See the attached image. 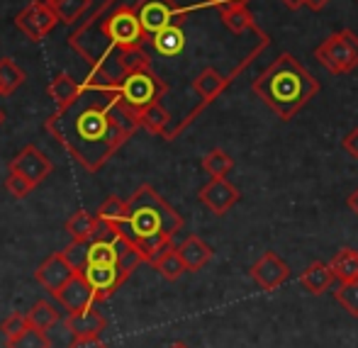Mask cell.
<instances>
[{"label":"cell","instance_id":"1","mask_svg":"<svg viewBox=\"0 0 358 348\" xmlns=\"http://www.w3.org/2000/svg\"><path fill=\"white\" fill-rule=\"evenodd\" d=\"M139 127V113L124 103L117 88H90L83 83L78 98L57 108L47 119L49 132L85 171L103 168Z\"/></svg>","mask_w":358,"mask_h":348},{"label":"cell","instance_id":"2","mask_svg":"<svg viewBox=\"0 0 358 348\" xmlns=\"http://www.w3.org/2000/svg\"><path fill=\"white\" fill-rule=\"evenodd\" d=\"M251 90L287 122L320 93L322 85L292 54L283 52L259 78H254Z\"/></svg>","mask_w":358,"mask_h":348},{"label":"cell","instance_id":"3","mask_svg":"<svg viewBox=\"0 0 358 348\" xmlns=\"http://www.w3.org/2000/svg\"><path fill=\"white\" fill-rule=\"evenodd\" d=\"M122 231L127 239L137 241L144 236H171L183 229V217L178 215L151 185H139L134 195L127 200V217Z\"/></svg>","mask_w":358,"mask_h":348},{"label":"cell","instance_id":"4","mask_svg":"<svg viewBox=\"0 0 358 348\" xmlns=\"http://www.w3.org/2000/svg\"><path fill=\"white\" fill-rule=\"evenodd\" d=\"M315 59L334 75L351 73L358 68V34L354 29L331 34L315 49Z\"/></svg>","mask_w":358,"mask_h":348},{"label":"cell","instance_id":"5","mask_svg":"<svg viewBox=\"0 0 358 348\" xmlns=\"http://www.w3.org/2000/svg\"><path fill=\"white\" fill-rule=\"evenodd\" d=\"M117 90L129 108L142 113L149 105L161 103V98L169 93V85H166V80H161L159 75L154 73V68H142V71H132V73L124 75V78L120 80Z\"/></svg>","mask_w":358,"mask_h":348},{"label":"cell","instance_id":"6","mask_svg":"<svg viewBox=\"0 0 358 348\" xmlns=\"http://www.w3.org/2000/svg\"><path fill=\"white\" fill-rule=\"evenodd\" d=\"M59 17L54 13V8L47 3V0H34L29 3L24 10H20L17 17H15V24L27 34L32 42H39L44 39L54 27H57Z\"/></svg>","mask_w":358,"mask_h":348},{"label":"cell","instance_id":"7","mask_svg":"<svg viewBox=\"0 0 358 348\" xmlns=\"http://www.w3.org/2000/svg\"><path fill=\"white\" fill-rule=\"evenodd\" d=\"M10 173H17L27 178L37 188L49 173H52V161L42 154L34 144H27L10 159Z\"/></svg>","mask_w":358,"mask_h":348},{"label":"cell","instance_id":"8","mask_svg":"<svg viewBox=\"0 0 358 348\" xmlns=\"http://www.w3.org/2000/svg\"><path fill=\"white\" fill-rule=\"evenodd\" d=\"M249 273H251V280H254L261 290L271 292L290 278V266H287L275 251H266V254L251 266Z\"/></svg>","mask_w":358,"mask_h":348},{"label":"cell","instance_id":"9","mask_svg":"<svg viewBox=\"0 0 358 348\" xmlns=\"http://www.w3.org/2000/svg\"><path fill=\"white\" fill-rule=\"evenodd\" d=\"M198 200L205 205L213 215H227L236 203L241 200V193L236 185H231L227 178H210L208 185H203L198 193Z\"/></svg>","mask_w":358,"mask_h":348},{"label":"cell","instance_id":"10","mask_svg":"<svg viewBox=\"0 0 358 348\" xmlns=\"http://www.w3.org/2000/svg\"><path fill=\"white\" fill-rule=\"evenodd\" d=\"M54 297L62 302V307L66 312L88 310V307H93L95 302H98L95 300V290L90 287V282L85 280L83 273H76L73 278L62 287V290L54 292Z\"/></svg>","mask_w":358,"mask_h":348},{"label":"cell","instance_id":"11","mask_svg":"<svg viewBox=\"0 0 358 348\" xmlns=\"http://www.w3.org/2000/svg\"><path fill=\"white\" fill-rule=\"evenodd\" d=\"M73 275H76V270L66 263L64 254H52L49 259L42 261V266H39L37 270H34V278H37V282L42 287H47L52 295L62 290V287L66 285Z\"/></svg>","mask_w":358,"mask_h":348},{"label":"cell","instance_id":"12","mask_svg":"<svg viewBox=\"0 0 358 348\" xmlns=\"http://www.w3.org/2000/svg\"><path fill=\"white\" fill-rule=\"evenodd\" d=\"M83 275H85V280L90 282V287L95 290V300L98 302L110 300V297L115 295V290L127 280L120 273L117 266H88V268L83 270Z\"/></svg>","mask_w":358,"mask_h":348},{"label":"cell","instance_id":"13","mask_svg":"<svg viewBox=\"0 0 358 348\" xmlns=\"http://www.w3.org/2000/svg\"><path fill=\"white\" fill-rule=\"evenodd\" d=\"M217 13H220L222 24H224L231 34H236V37H241V34H246V32L256 34V37L266 34L264 29L256 24L249 5H224V8H217Z\"/></svg>","mask_w":358,"mask_h":348},{"label":"cell","instance_id":"14","mask_svg":"<svg viewBox=\"0 0 358 348\" xmlns=\"http://www.w3.org/2000/svg\"><path fill=\"white\" fill-rule=\"evenodd\" d=\"M64 324L71 331V336H100V331H105L108 321L95 307H88V310L80 312H69Z\"/></svg>","mask_w":358,"mask_h":348},{"label":"cell","instance_id":"15","mask_svg":"<svg viewBox=\"0 0 358 348\" xmlns=\"http://www.w3.org/2000/svg\"><path fill=\"white\" fill-rule=\"evenodd\" d=\"M178 254H180V259H183L185 268H188L190 273H195V270L205 268V266L213 261L215 251H213V246L205 244L200 236L190 234L188 239H185L183 244L178 246Z\"/></svg>","mask_w":358,"mask_h":348},{"label":"cell","instance_id":"16","mask_svg":"<svg viewBox=\"0 0 358 348\" xmlns=\"http://www.w3.org/2000/svg\"><path fill=\"white\" fill-rule=\"evenodd\" d=\"M334 280H336L334 270H331V266L324 263V261H315V263H310L300 273V285L305 287L307 292H312V295H322V292H327Z\"/></svg>","mask_w":358,"mask_h":348},{"label":"cell","instance_id":"17","mask_svg":"<svg viewBox=\"0 0 358 348\" xmlns=\"http://www.w3.org/2000/svg\"><path fill=\"white\" fill-rule=\"evenodd\" d=\"M149 42H151V47H154V52L161 54V57H178V54L185 49L183 24H171V27L161 29V32H156Z\"/></svg>","mask_w":358,"mask_h":348},{"label":"cell","instance_id":"18","mask_svg":"<svg viewBox=\"0 0 358 348\" xmlns=\"http://www.w3.org/2000/svg\"><path fill=\"white\" fill-rule=\"evenodd\" d=\"M331 270H334V278L339 282H351L358 280V251L356 249H339L329 261Z\"/></svg>","mask_w":358,"mask_h":348},{"label":"cell","instance_id":"19","mask_svg":"<svg viewBox=\"0 0 358 348\" xmlns=\"http://www.w3.org/2000/svg\"><path fill=\"white\" fill-rule=\"evenodd\" d=\"M139 124L146 129V132L151 134H161V137L166 139V134H169V124H171V113L164 108L161 103H154L149 105V108H144L142 113H139Z\"/></svg>","mask_w":358,"mask_h":348},{"label":"cell","instance_id":"20","mask_svg":"<svg viewBox=\"0 0 358 348\" xmlns=\"http://www.w3.org/2000/svg\"><path fill=\"white\" fill-rule=\"evenodd\" d=\"M78 95H80V83H76L69 73H57L52 83H49V98L57 103V108L73 103Z\"/></svg>","mask_w":358,"mask_h":348},{"label":"cell","instance_id":"21","mask_svg":"<svg viewBox=\"0 0 358 348\" xmlns=\"http://www.w3.org/2000/svg\"><path fill=\"white\" fill-rule=\"evenodd\" d=\"M151 268H156V273H161V278L169 280V282L178 280L183 273H188V268H185L183 259H180V254H178L176 246H171L164 256H159V259L151 263Z\"/></svg>","mask_w":358,"mask_h":348},{"label":"cell","instance_id":"22","mask_svg":"<svg viewBox=\"0 0 358 348\" xmlns=\"http://www.w3.org/2000/svg\"><path fill=\"white\" fill-rule=\"evenodd\" d=\"M115 246H117V268H120V273H122L124 278H129V275H132L134 270L144 263V256L139 254V249L134 246V241L127 239V236H122V239H120Z\"/></svg>","mask_w":358,"mask_h":348},{"label":"cell","instance_id":"23","mask_svg":"<svg viewBox=\"0 0 358 348\" xmlns=\"http://www.w3.org/2000/svg\"><path fill=\"white\" fill-rule=\"evenodd\" d=\"M95 222H98V215H90V212H85V210L73 212L66 222V234L76 241H90Z\"/></svg>","mask_w":358,"mask_h":348},{"label":"cell","instance_id":"24","mask_svg":"<svg viewBox=\"0 0 358 348\" xmlns=\"http://www.w3.org/2000/svg\"><path fill=\"white\" fill-rule=\"evenodd\" d=\"M24 80L27 75L13 59H0V95H13Z\"/></svg>","mask_w":358,"mask_h":348},{"label":"cell","instance_id":"25","mask_svg":"<svg viewBox=\"0 0 358 348\" xmlns=\"http://www.w3.org/2000/svg\"><path fill=\"white\" fill-rule=\"evenodd\" d=\"M234 168V159L224 149H213L203 156V171L210 178H224Z\"/></svg>","mask_w":358,"mask_h":348},{"label":"cell","instance_id":"26","mask_svg":"<svg viewBox=\"0 0 358 348\" xmlns=\"http://www.w3.org/2000/svg\"><path fill=\"white\" fill-rule=\"evenodd\" d=\"M27 321H29V326H34V329L47 331L59 321V314L47 300H39V302H34V307L27 312Z\"/></svg>","mask_w":358,"mask_h":348},{"label":"cell","instance_id":"27","mask_svg":"<svg viewBox=\"0 0 358 348\" xmlns=\"http://www.w3.org/2000/svg\"><path fill=\"white\" fill-rule=\"evenodd\" d=\"M66 263L71 266L76 273H83L90 266V241H76L71 239V244L62 251Z\"/></svg>","mask_w":358,"mask_h":348},{"label":"cell","instance_id":"28","mask_svg":"<svg viewBox=\"0 0 358 348\" xmlns=\"http://www.w3.org/2000/svg\"><path fill=\"white\" fill-rule=\"evenodd\" d=\"M54 8V13H57L59 22L64 24H73L80 20V15L88 10L90 0H54V3H49Z\"/></svg>","mask_w":358,"mask_h":348},{"label":"cell","instance_id":"29","mask_svg":"<svg viewBox=\"0 0 358 348\" xmlns=\"http://www.w3.org/2000/svg\"><path fill=\"white\" fill-rule=\"evenodd\" d=\"M8 348H52V341H49L47 331L29 326V329H24L20 336L8 339Z\"/></svg>","mask_w":358,"mask_h":348},{"label":"cell","instance_id":"30","mask_svg":"<svg viewBox=\"0 0 358 348\" xmlns=\"http://www.w3.org/2000/svg\"><path fill=\"white\" fill-rule=\"evenodd\" d=\"M122 236H124V231H122V226H120L117 222H110V219H103V217H98L90 241H105V244H117V241L122 239Z\"/></svg>","mask_w":358,"mask_h":348},{"label":"cell","instance_id":"31","mask_svg":"<svg viewBox=\"0 0 358 348\" xmlns=\"http://www.w3.org/2000/svg\"><path fill=\"white\" fill-rule=\"evenodd\" d=\"M90 266H117V246L90 241Z\"/></svg>","mask_w":358,"mask_h":348},{"label":"cell","instance_id":"32","mask_svg":"<svg viewBox=\"0 0 358 348\" xmlns=\"http://www.w3.org/2000/svg\"><path fill=\"white\" fill-rule=\"evenodd\" d=\"M336 302L349 312L351 317H358V280H351V282H341L334 292Z\"/></svg>","mask_w":358,"mask_h":348},{"label":"cell","instance_id":"33","mask_svg":"<svg viewBox=\"0 0 358 348\" xmlns=\"http://www.w3.org/2000/svg\"><path fill=\"white\" fill-rule=\"evenodd\" d=\"M95 215L103 217V219H110V222H117V224H122L124 217H127V203L113 195V198H108L103 205H100Z\"/></svg>","mask_w":358,"mask_h":348},{"label":"cell","instance_id":"34","mask_svg":"<svg viewBox=\"0 0 358 348\" xmlns=\"http://www.w3.org/2000/svg\"><path fill=\"white\" fill-rule=\"evenodd\" d=\"M24 329H29L27 314H10L8 319L0 321V331H3L5 339H15V336H20Z\"/></svg>","mask_w":358,"mask_h":348},{"label":"cell","instance_id":"35","mask_svg":"<svg viewBox=\"0 0 358 348\" xmlns=\"http://www.w3.org/2000/svg\"><path fill=\"white\" fill-rule=\"evenodd\" d=\"M5 188H8V193L13 195V198L24 200L29 193H32V188H34V185L29 183L27 178H22V175H17V173H10L8 178H5Z\"/></svg>","mask_w":358,"mask_h":348},{"label":"cell","instance_id":"36","mask_svg":"<svg viewBox=\"0 0 358 348\" xmlns=\"http://www.w3.org/2000/svg\"><path fill=\"white\" fill-rule=\"evenodd\" d=\"M69 348H108L100 336H73Z\"/></svg>","mask_w":358,"mask_h":348},{"label":"cell","instance_id":"37","mask_svg":"<svg viewBox=\"0 0 358 348\" xmlns=\"http://www.w3.org/2000/svg\"><path fill=\"white\" fill-rule=\"evenodd\" d=\"M341 149H344L351 159H358V127H354L344 139H341Z\"/></svg>","mask_w":358,"mask_h":348},{"label":"cell","instance_id":"38","mask_svg":"<svg viewBox=\"0 0 358 348\" xmlns=\"http://www.w3.org/2000/svg\"><path fill=\"white\" fill-rule=\"evenodd\" d=\"M305 5L312 13H320V10H324L327 5H329V0H305Z\"/></svg>","mask_w":358,"mask_h":348},{"label":"cell","instance_id":"39","mask_svg":"<svg viewBox=\"0 0 358 348\" xmlns=\"http://www.w3.org/2000/svg\"><path fill=\"white\" fill-rule=\"evenodd\" d=\"M224 5H249V0H213V8H224Z\"/></svg>","mask_w":358,"mask_h":348},{"label":"cell","instance_id":"40","mask_svg":"<svg viewBox=\"0 0 358 348\" xmlns=\"http://www.w3.org/2000/svg\"><path fill=\"white\" fill-rule=\"evenodd\" d=\"M346 205H349V210L358 217V188L349 195V203H346Z\"/></svg>","mask_w":358,"mask_h":348},{"label":"cell","instance_id":"41","mask_svg":"<svg viewBox=\"0 0 358 348\" xmlns=\"http://www.w3.org/2000/svg\"><path fill=\"white\" fill-rule=\"evenodd\" d=\"M283 5L287 10H300L305 5V0H283Z\"/></svg>","mask_w":358,"mask_h":348},{"label":"cell","instance_id":"42","mask_svg":"<svg viewBox=\"0 0 358 348\" xmlns=\"http://www.w3.org/2000/svg\"><path fill=\"white\" fill-rule=\"evenodd\" d=\"M169 348H190V346H185V344H180V341H176V344H171Z\"/></svg>","mask_w":358,"mask_h":348},{"label":"cell","instance_id":"43","mask_svg":"<svg viewBox=\"0 0 358 348\" xmlns=\"http://www.w3.org/2000/svg\"><path fill=\"white\" fill-rule=\"evenodd\" d=\"M3 122H5V113L0 110V124H3Z\"/></svg>","mask_w":358,"mask_h":348},{"label":"cell","instance_id":"44","mask_svg":"<svg viewBox=\"0 0 358 348\" xmlns=\"http://www.w3.org/2000/svg\"><path fill=\"white\" fill-rule=\"evenodd\" d=\"M47 3H54V0H47Z\"/></svg>","mask_w":358,"mask_h":348}]
</instances>
